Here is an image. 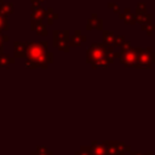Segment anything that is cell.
I'll return each mask as SVG.
<instances>
[{"instance_id":"6da1fadb","label":"cell","mask_w":155,"mask_h":155,"mask_svg":"<svg viewBox=\"0 0 155 155\" xmlns=\"http://www.w3.org/2000/svg\"><path fill=\"white\" fill-rule=\"evenodd\" d=\"M53 62V54L47 50V42H27V54H25V68L46 69L48 64Z\"/></svg>"},{"instance_id":"7a4b0ae2","label":"cell","mask_w":155,"mask_h":155,"mask_svg":"<svg viewBox=\"0 0 155 155\" xmlns=\"http://www.w3.org/2000/svg\"><path fill=\"white\" fill-rule=\"evenodd\" d=\"M114 58H116V53L114 52L113 45H105V44H92L90 48L86 52V62L92 64L98 61H107L110 63L114 62Z\"/></svg>"},{"instance_id":"3957f363","label":"cell","mask_w":155,"mask_h":155,"mask_svg":"<svg viewBox=\"0 0 155 155\" xmlns=\"http://www.w3.org/2000/svg\"><path fill=\"white\" fill-rule=\"evenodd\" d=\"M142 48L140 47H131L128 51L125 52H116V57H119L120 62L126 67H134L138 68V59L139 53Z\"/></svg>"},{"instance_id":"277c9868","label":"cell","mask_w":155,"mask_h":155,"mask_svg":"<svg viewBox=\"0 0 155 155\" xmlns=\"http://www.w3.org/2000/svg\"><path fill=\"white\" fill-rule=\"evenodd\" d=\"M53 46L58 50L68 52L69 51V31L68 30H54L53 31Z\"/></svg>"},{"instance_id":"5b68a950","label":"cell","mask_w":155,"mask_h":155,"mask_svg":"<svg viewBox=\"0 0 155 155\" xmlns=\"http://www.w3.org/2000/svg\"><path fill=\"white\" fill-rule=\"evenodd\" d=\"M103 143L107 148L108 155H125L126 149L127 150L130 149V147H126L124 143L120 142H103Z\"/></svg>"},{"instance_id":"8992f818","label":"cell","mask_w":155,"mask_h":155,"mask_svg":"<svg viewBox=\"0 0 155 155\" xmlns=\"http://www.w3.org/2000/svg\"><path fill=\"white\" fill-rule=\"evenodd\" d=\"M45 11L46 10H44L41 6L40 7H36V8H31V21H30V28H31V30L38 24L41 23V21L45 17Z\"/></svg>"},{"instance_id":"52a82bcc","label":"cell","mask_w":155,"mask_h":155,"mask_svg":"<svg viewBox=\"0 0 155 155\" xmlns=\"http://www.w3.org/2000/svg\"><path fill=\"white\" fill-rule=\"evenodd\" d=\"M151 53L148 52L147 50H143L140 51L139 53V59H138V68H151Z\"/></svg>"},{"instance_id":"ba28073f","label":"cell","mask_w":155,"mask_h":155,"mask_svg":"<svg viewBox=\"0 0 155 155\" xmlns=\"http://www.w3.org/2000/svg\"><path fill=\"white\" fill-rule=\"evenodd\" d=\"M13 52L16 58H25L27 54V42L15 41L13 44Z\"/></svg>"},{"instance_id":"9c48e42d","label":"cell","mask_w":155,"mask_h":155,"mask_svg":"<svg viewBox=\"0 0 155 155\" xmlns=\"http://www.w3.org/2000/svg\"><path fill=\"white\" fill-rule=\"evenodd\" d=\"M91 153L92 155H108L104 143H99V142H93L91 144Z\"/></svg>"},{"instance_id":"30bf717a","label":"cell","mask_w":155,"mask_h":155,"mask_svg":"<svg viewBox=\"0 0 155 155\" xmlns=\"http://www.w3.org/2000/svg\"><path fill=\"white\" fill-rule=\"evenodd\" d=\"M86 40V38L81 34V31H75L74 33V35L69 39V46H71V47H79V46H81V44L84 42Z\"/></svg>"},{"instance_id":"8fae6325","label":"cell","mask_w":155,"mask_h":155,"mask_svg":"<svg viewBox=\"0 0 155 155\" xmlns=\"http://www.w3.org/2000/svg\"><path fill=\"white\" fill-rule=\"evenodd\" d=\"M13 63H15V58H12L10 54L5 53L4 51H0V67L1 68L8 69V67Z\"/></svg>"},{"instance_id":"7c38bea8","label":"cell","mask_w":155,"mask_h":155,"mask_svg":"<svg viewBox=\"0 0 155 155\" xmlns=\"http://www.w3.org/2000/svg\"><path fill=\"white\" fill-rule=\"evenodd\" d=\"M151 19H153V16L150 13H145V15H138L137 16V22L140 24L142 29L145 30V28L151 24Z\"/></svg>"},{"instance_id":"4fadbf2b","label":"cell","mask_w":155,"mask_h":155,"mask_svg":"<svg viewBox=\"0 0 155 155\" xmlns=\"http://www.w3.org/2000/svg\"><path fill=\"white\" fill-rule=\"evenodd\" d=\"M87 29L88 30H92V29H102V19H99L97 17V15H92L91 18L88 19Z\"/></svg>"},{"instance_id":"5bb4252c","label":"cell","mask_w":155,"mask_h":155,"mask_svg":"<svg viewBox=\"0 0 155 155\" xmlns=\"http://www.w3.org/2000/svg\"><path fill=\"white\" fill-rule=\"evenodd\" d=\"M120 17H121V19H124V22L126 24H134L137 22V16H134L130 11V8H126L125 12L122 15H120Z\"/></svg>"},{"instance_id":"9a60e30c","label":"cell","mask_w":155,"mask_h":155,"mask_svg":"<svg viewBox=\"0 0 155 155\" xmlns=\"http://www.w3.org/2000/svg\"><path fill=\"white\" fill-rule=\"evenodd\" d=\"M10 30V24H8V19H7V16L2 12H0V34L5 33Z\"/></svg>"},{"instance_id":"2e32d148","label":"cell","mask_w":155,"mask_h":155,"mask_svg":"<svg viewBox=\"0 0 155 155\" xmlns=\"http://www.w3.org/2000/svg\"><path fill=\"white\" fill-rule=\"evenodd\" d=\"M0 12L5 13L6 16L12 15L13 13V4L12 2H7V4H0Z\"/></svg>"},{"instance_id":"e0dca14e","label":"cell","mask_w":155,"mask_h":155,"mask_svg":"<svg viewBox=\"0 0 155 155\" xmlns=\"http://www.w3.org/2000/svg\"><path fill=\"white\" fill-rule=\"evenodd\" d=\"M103 41L105 45H113L115 41V35L111 31H103Z\"/></svg>"},{"instance_id":"ac0fdd59","label":"cell","mask_w":155,"mask_h":155,"mask_svg":"<svg viewBox=\"0 0 155 155\" xmlns=\"http://www.w3.org/2000/svg\"><path fill=\"white\" fill-rule=\"evenodd\" d=\"M45 17L47 18L48 24H53V21L58 18V15H57V13H54L52 8H47V10L45 11Z\"/></svg>"},{"instance_id":"d6986e66","label":"cell","mask_w":155,"mask_h":155,"mask_svg":"<svg viewBox=\"0 0 155 155\" xmlns=\"http://www.w3.org/2000/svg\"><path fill=\"white\" fill-rule=\"evenodd\" d=\"M33 30H35V33L38 34V35H40V36H46L47 35V29H46V25H44L42 23H40V24H38Z\"/></svg>"},{"instance_id":"ffe728a7","label":"cell","mask_w":155,"mask_h":155,"mask_svg":"<svg viewBox=\"0 0 155 155\" xmlns=\"http://www.w3.org/2000/svg\"><path fill=\"white\" fill-rule=\"evenodd\" d=\"M92 65V68L93 69H104V68H107L108 65H109V62H107V61H98V62H94V63H92L91 64Z\"/></svg>"},{"instance_id":"44dd1931","label":"cell","mask_w":155,"mask_h":155,"mask_svg":"<svg viewBox=\"0 0 155 155\" xmlns=\"http://www.w3.org/2000/svg\"><path fill=\"white\" fill-rule=\"evenodd\" d=\"M136 16H138V15H145V13H148L147 12V6H145V4H143V2H139L138 5H137V11H136Z\"/></svg>"},{"instance_id":"7402d4cb","label":"cell","mask_w":155,"mask_h":155,"mask_svg":"<svg viewBox=\"0 0 155 155\" xmlns=\"http://www.w3.org/2000/svg\"><path fill=\"white\" fill-rule=\"evenodd\" d=\"M75 155H92L91 147H81L80 150L75 153Z\"/></svg>"},{"instance_id":"603a6c76","label":"cell","mask_w":155,"mask_h":155,"mask_svg":"<svg viewBox=\"0 0 155 155\" xmlns=\"http://www.w3.org/2000/svg\"><path fill=\"white\" fill-rule=\"evenodd\" d=\"M124 42H125V38H124L122 35H120V36L115 38V41H114L113 46H114V47H117V48H120V47L124 45Z\"/></svg>"},{"instance_id":"cb8c5ba5","label":"cell","mask_w":155,"mask_h":155,"mask_svg":"<svg viewBox=\"0 0 155 155\" xmlns=\"http://www.w3.org/2000/svg\"><path fill=\"white\" fill-rule=\"evenodd\" d=\"M145 31H147V34L148 35H153L154 34V31H155V24H149L147 28H145Z\"/></svg>"},{"instance_id":"d4e9b609","label":"cell","mask_w":155,"mask_h":155,"mask_svg":"<svg viewBox=\"0 0 155 155\" xmlns=\"http://www.w3.org/2000/svg\"><path fill=\"white\" fill-rule=\"evenodd\" d=\"M109 7H110V8H113V11H114L115 13L120 15V11H119V5H117V4H113V2H110V4H109Z\"/></svg>"},{"instance_id":"484cf974","label":"cell","mask_w":155,"mask_h":155,"mask_svg":"<svg viewBox=\"0 0 155 155\" xmlns=\"http://www.w3.org/2000/svg\"><path fill=\"white\" fill-rule=\"evenodd\" d=\"M31 1V8H36V7H40L41 2L40 0H30Z\"/></svg>"},{"instance_id":"4316f807","label":"cell","mask_w":155,"mask_h":155,"mask_svg":"<svg viewBox=\"0 0 155 155\" xmlns=\"http://www.w3.org/2000/svg\"><path fill=\"white\" fill-rule=\"evenodd\" d=\"M131 155H153L151 153H138V151H131Z\"/></svg>"},{"instance_id":"83f0119b","label":"cell","mask_w":155,"mask_h":155,"mask_svg":"<svg viewBox=\"0 0 155 155\" xmlns=\"http://www.w3.org/2000/svg\"><path fill=\"white\" fill-rule=\"evenodd\" d=\"M2 44H4V41H2V34H0V51H4L2 50Z\"/></svg>"},{"instance_id":"f1b7e54d","label":"cell","mask_w":155,"mask_h":155,"mask_svg":"<svg viewBox=\"0 0 155 155\" xmlns=\"http://www.w3.org/2000/svg\"><path fill=\"white\" fill-rule=\"evenodd\" d=\"M8 40H10V38H8L7 35H4V34H2V41H4V42H7Z\"/></svg>"},{"instance_id":"f546056e","label":"cell","mask_w":155,"mask_h":155,"mask_svg":"<svg viewBox=\"0 0 155 155\" xmlns=\"http://www.w3.org/2000/svg\"><path fill=\"white\" fill-rule=\"evenodd\" d=\"M45 1H46V0H40V2H45Z\"/></svg>"},{"instance_id":"4dcf8cb0","label":"cell","mask_w":155,"mask_h":155,"mask_svg":"<svg viewBox=\"0 0 155 155\" xmlns=\"http://www.w3.org/2000/svg\"><path fill=\"white\" fill-rule=\"evenodd\" d=\"M2 1H4V0H0V4H2Z\"/></svg>"}]
</instances>
